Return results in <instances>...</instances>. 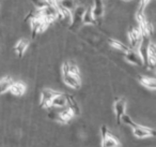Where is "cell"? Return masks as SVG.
<instances>
[{
    "label": "cell",
    "instance_id": "cell-2",
    "mask_svg": "<svg viewBox=\"0 0 156 147\" xmlns=\"http://www.w3.org/2000/svg\"><path fill=\"white\" fill-rule=\"evenodd\" d=\"M58 93H60V92L56 90H52V89H49V88L43 89L41 92V99H40V104H41L42 107H44V108L51 107L52 98L58 95Z\"/></svg>",
    "mask_w": 156,
    "mask_h": 147
},
{
    "label": "cell",
    "instance_id": "cell-11",
    "mask_svg": "<svg viewBox=\"0 0 156 147\" xmlns=\"http://www.w3.org/2000/svg\"><path fill=\"white\" fill-rule=\"evenodd\" d=\"M26 89H27L26 85H25L23 82H13V84H12V86L9 91H11L12 95L20 97V96H23L25 92H26Z\"/></svg>",
    "mask_w": 156,
    "mask_h": 147
},
{
    "label": "cell",
    "instance_id": "cell-15",
    "mask_svg": "<svg viewBox=\"0 0 156 147\" xmlns=\"http://www.w3.org/2000/svg\"><path fill=\"white\" fill-rule=\"evenodd\" d=\"M66 105H67L66 97H65V95H63V93L60 92L52 98L51 106H54V107H64V106H66Z\"/></svg>",
    "mask_w": 156,
    "mask_h": 147
},
{
    "label": "cell",
    "instance_id": "cell-6",
    "mask_svg": "<svg viewBox=\"0 0 156 147\" xmlns=\"http://www.w3.org/2000/svg\"><path fill=\"white\" fill-rule=\"evenodd\" d=\"M63 77V82H64L65 85H67L69 87L73 89H79L80 88V85H81V82H80V76H76V75H73V74H64L62 75Z\"/></svg>",
    "mask_w": 156,
    "mask_h": 147
},
{
    "label": "cell",
    "instance_id": "cell-10",
    "mask_svg": "<svg viewBox=\"0 0 156 147\" xmlns=\"http://www.w3.org/2000/svg\"><path fill=\"white\" fill-rule=\"evenodd\" d=\"M92 15L95 20L102 17L104 15V3L103 0H94V6L93 8H91Z\"/></svg>",
    "mask_w": 156,
    "mask_h": 147
},
{
    "label": "cell",
    "instance_id": "cell-7",
    "mask_svg": "<svg viewBox=\"0 0 156 147\" xmlns=\"http://www.w3.org/2000/svg\"><path fill=\"white\" fill-rule=\"evenodd\" d=\"M125 60L127 61L128 63H130V65H134V66L143 65L142 59L140 58L138 52H136L135 50H132V48H129V50L125 53Z\"/></svg>",
    "mask_w": 156,
    "mask_h": 147
},
{
    "label": "cell",
    "instance_id": "cell-17",
    "mask_svg": "<svg viewBox=\"0 0 156 147\" xmlns=\"http://www.w3.org/2000/svg\"><path fill=\"white\" fill-rule=\"evenodd\" d=\"M81 23L85 25H94L96 23V20L92 15L91 9H86L81 17Z\"/></svg>",
    "mask_w": 156,
    "mask_h": 147
},
{
    "label": "cell",
    "instance_id": "cell-3",
    "mask_svg": "<svg viewBox=\"0 0 156 147\" xmlns=\"http://www.w3.org/2000/svg\"><path fill=\"white\" fill-rule=\"evenodd\" d=\"M133 133L138 138H150V136H155L156 132H155V130L152 129V128L144 127V126L138 125V123H137V125L133 128Z\"/></svg>",
    "mask_w": 156,
    "mask_h": 147
},
{
    "label": "cell",
    "instance_id": "cell-16",
    "mask_svg": "<svg viewBox=\"0 0 156 147\" xmlns=\"http://www.w3.org/2000/svg\"><path fill=\"white\" fill-rule=\"evenodd\" d=\"M108 43H109V45H110L112 48H115V50L120 51V52L126 53L128 50H129V47H128V46H126L124 43H122V42H120L119 40L108 39Z\"/></svg>",
    "mask_w": 156,
    "mask_h": 147
},
{
    "label": "cell",
    "instance_id": "cell-21",
    "mask_svg": "<svg viewBox=\"0 0 156 147\" xmlns=\"http://www.w3.org/2000/svg\"><path fill=\"white\" fill-rule=\"evenodd\" d=\"M151 0H139V5H138V10L137 12H140V13H144L145 8L147 7V5L150 3Z\"/></svg>",
    "mask_w": 156,
    "mask_h": 147
},
{
    "label": "cell",
    "instance_id": "cell-1",
    "mask_svg": "<svg viewBox=\"0 0 156 147\" xmlns=\"http://www.w3.org/2000/svg\"><path fill=\"white\" fill-rule=\"evenodd\" d=\"M101 133H102V147H121L120 141L108 131L106 126H102Z\"/></svg>",
    "mask_w": 156,
    "mask_h": 147
},
{
    "label": "cell",
    "instance_id": "cell-12",
    "mask_svg": "<svg viewBox=\"0 0 156 147\" xmlns=\"http://www.w3.org/2000/svg\"><path fill=\"white\" fill-rule=\"evenodd\" d=\"M138 80L139 83L145 88L150 89V90H155L156 89V81L154 77H147V76L140 75L138 77Z\"/></svg>",
    "mask_w": 156,
    "mask_h": 147
},
{
    "label": "cell",
    "instance_id": "cell-20",
    "mask_svg": "<svg viewBox=\"0 0 156 147\" xmlns=\"http://www.w3.org/2000/svg\"><path fill=\"white\" fill-rule=\"evenodd\" d=\"M69 73L73 74L76 76H80V72H79V68L73 62H69Z\"/></svg>",
    "mask_w": 156,
    "mask_h": 147
},
{
    "label": "cell",
    "instance_id": "cell-18",
    "mask_svg": "<svg viewBox=\"0 0 156 147\" xmlns=\"http://www.w3.org/2000/svg\"><path fill=\"white\" fill-rule=\"evenodd\" d=\"M66 97V103L69 104V107L71 108L72 111L74 112L75 115H79L80 114V110H79V106H78L77 102L75 101L73 96H69V95H65Z\"/></svg>",
    "mask_w": 156,
    "mask_h": 147
},
{
    "label": "cell",
    "instance_id": "cell-8",
    "mask_svg": "<svg viewBox=\"0 0 156 147\" xmlns=\"http://www.w3.org/2000/svg\"><path fill=\"white\" fill-rule=\"evenodd\" d=\"M74 116H75V114H74L73 111L69 107H66L61 111V112L57 113V116L55 120H57L58 123H66L67 121L71 120Z\"/></svg>",
    "mask_w": 156,
    "mask_h": 147
},
{
    "label": "cell",
    "instance_id": "cell-9",
    "mask_svg": "<svg viewBox=\"0 0 156 147\" xmlns=\"http://www.w3.org/2000/svg\"><path fill=\"white\" fill-rule=\"evenodd\" d=\"M156 63V47L155 44L150 42L147 51V65L153 68Z\"/></svg>",
    "mask_w": 156,
    "mask_h": 147
},
{
    "label": "cell",
    "instance_id": "cell-13",
    "mask_svg": "<svg viewBox=\"0 0 156 147\" xmlns=\"http://www.w3.org/2000/svg\"><path fill=\"white\" fill-rule=\"evenodd\" d=\"M28 47H29V42L26 39H20L15 44V46H14V51H15L17 56L23 57L25 53H26V51L28 50Z\"/></svg>",
    "mask_w": 156,
    "mask_h": 147
},
{
    "label": "cell",
    "instance_id": "cell-14",
    "mask_svg": "<svg viewBox=\"0 0 156 147\" xmlns=\"http://www.w3.org/2000/svg\"><path fill=\"white\" fill-rule=\"evenodd\" d=\"M13 84V80L10 76H5L0 80V96L8 92Z\"/></svg>",
    "mask_w": 156,
    "mask_h": 147
},
{
    "label": "cell",
    "instance_id": "cell-22",
    "mask_svg": "<svg viewBox=\"0 0 156 147\" xmlns=\"http://www.w3.org/2000/svg\"><path fill=\"white\" fill-rule=\"evenodd\" d=\"M123 1H125V2H128V1H132V0H123Z\"/></svg>",
    "mask_w": 156,
    "mask_h": 147
},
{
    "label": "cell",
    "instance_id": "cell-5",
    "mask_svg": "<svg viewBox=\"0 0 156 147\" xmlns=\"http://www.w3.org/2000/svg\"><path fill=\"white\" fill-rule=\"evenodd\" d=\"M113 110H115L117 123H121L122 115L125 114V111H126V101H125V99H123V98H120V99L115 100V104H113Z\"/></svg>",
    "mask_w": 156,
    "mask_h": 147
},
{
    "label": "cell",
    "instance_id": "cell-4",
    "mask_svg": "<svg viewBox=\"0 0 156 147\" xmlns=\"http://www.w3.org/2000/svg\"><path fill=\"white\" fill-rule=\"evenodd\" d=\"M141 38H142V32H141L139 27H135V28H132L128 31V41L130 43L132 50H137L138 48Z\"/></svg>",
    "mask_w": 156,
    "mask_h": 147
},
{
    "label": "cell",
    "instance_id": "cell-19",
    "mask_svg": "<svg viewBox=\"0 0 156 147\" xmlns=\"http://www.w3.org/2000/svg\"><path fill=\"white\" fill-rule=\"evenodd\" d=\"M86 8L83 7H78L76 8L74 14H72V23L74 25H77L79 22H81V17H83V14L85 12Z\"/></svg>",
    "mask_w": 156,
    "mask_h": 147
}]
</instances>
